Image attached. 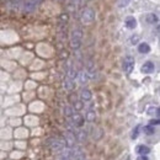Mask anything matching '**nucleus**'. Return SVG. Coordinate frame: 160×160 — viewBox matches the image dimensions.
Instances as JSON below:
<instances>
[{
	"mask_svg": "<svg viewBox=\"0 0 160 160\" xmlns=\"http://www.w3.org/2000/svg\"><path fill=\"white\" fill-rule=\"evenodd\" d=\"M96 19V12L94 9L91 7H85L81 14H80V21L84 23V25H90L95 21Z\"/></svg>",
	"mask_w": 160,
	"mask_h": 160,
	"instance_id": "f257e3e1",
	"label": "nucleus"
},
{
	"mask_svg": "<svg viewBox=\"0 0 160 160\" xmlns=\"http://www.w3.org/2000/svg\"><path fill=\"white\" fill-rule=\"evenodd\" d=\"M82 41V31L80 28H74L70 33V47L73 49H79Z\"/></svg>",
	"mask_w": 160,
	"mask_h": 160,
	"instance_id": "f03ea898",
	"label": "nucleus"
},
{
	"mask_svg": "<svg viewBox=\"0 0 160 160\" xmlns=\"http://www.w3.org/2000/svg\"><path fill=\"white\" fill-rule=\"evenodd\" d=\"M47 147L52 150V152H62L65 148L64 141L63 138H51L47 141Z\"/></svg>",
	"mask_w": 160,
	"mask_h": 160,
	"instance_id": "7ed1b4c3",
	"label": "nucleus"
},
{
	"mask_svg": "<svg viewBox=\"0 0 160 160\" xmlns=\"http://www.w3.org/2000/svg\"><path fill=\"white\" fill-rule=\"evenodd\" d=\"M63 141H64V144H65V148L68 149H73L74 147H77V139H75V133L74 132H69L67 131L63 136Z\"/></svg>",
	"mask_w": 160,
	"mask_h": 160,
	"instance_id": "20e7f679",
	"label": "nucleus"
},
{
	"mask_svg": "<svg viewBox=\"0 0 160 160\" xmlns=\"http://www.w3.org/2000/svg\"><path fill=\"white\" fill-rule=\"evenodd\" d=\"M84 123H85V120L80 113H74L70 118H68V124H72L74 128H81Z\"/></svg>",
	"mask_w": 160,
	"mask_h": 160,
	"instance_id": "39448f33",
	"label": "nucleus"
},
{
	"mask_svg": "<svg viewBox=\"0 0 160 160\" xmlns=\"http://www.w3.org/2000/svg\"><path fill=\"white\" fill-rule=\"evenodd\" d=\"M134 65H136L134 58L131 57V56H127V57L124 58V61H123L122 68H123V70H124L126 74H131V73L133 72V69H134Z\"/></svg>",
	"mask_w": 160,
	"mask_h": 160,
	"instance_id": "423d86ee",
	"label": "nucleus"
},
{
	"mask_svg": "<svg viewBox=\"0 0 160 160\" xmlns=\"http://www.w3.org/2000/svg\"><path fill=\"white\" fill-rule=\"evenodd\" d=\"M43 0H23L22 1V9L23 11L28 12V11H33L38 4H41Z\"/></svg>",
	"mask_w": 160,
	"mask_h": 160,
	"instance_id": "0eeeda50",
	"label": "nucleus"
},
{
	"mask_svg": "<svg viewBox=\"0 0 160 160\" xmlns=\"http://www.w3.org/2000/svg\"><path fill=\"white\" fill-rule=\"evenodd\" d=\"M85 72H86V74H87V77H89V80L95 79V78H96L97 72H96V67H95V64H94L92 62H89V63L86 64Z\"/></svg>",
	"mask_w": 160,
	"mask_h": 160,
	"instance_id": "6e6552de",
	"label": "nucleus"
},
{
	"mask_svg": "<svg viewBox=\"0 0 160 160\" xmlns=\"http://www.w3.org/2000/svg\"><path fill=\"white\" fill-rule=\"evenodd\" d=\"M155 70V64L153 62H145L142 65V73L144 74H152Z\"/></svg>",
	"mask_w": 160,
	"mask_h": 160,
	"instance_id": "1a4fd4ad",
	"label": "nucleus"
},
{
	"mask_svg": "<svg viewBox=\"0 0 160 160\" xmlns=\"http://www.w3.org/2000/svg\"><path fill=\"white\" fill-rule=\"evenodd\" d=\"M92 99V92L89 90V89H82L80 91V100L82 102H87Z\"/></svg>",
	"mask_w": 160,
	"mask_h": 160,
	"instance_id": "9d476101",
	"label": "nucleus"
},
{
	"mask_svg": "<svg viewBox=\"0 0 160 160\" xmlns=\"http://www.w3.org/2000/svg\"><path fill=\"white\" fill-rule=\"evenodd\" d=\"M124 25L129 30H134L137 27V20L133 17V16H127L126 20H124Z\"/></svg>",
	"mask_w": 160,
	"mask_h": 160,
	"instance_id": "9b49d317",
	"label": "nucleus"
},
{
	"mask_svg": "<svg viewBox=\"0 0 160 160\" xmlns=\"http://www.w3.org/2000/svg\"><path fill=\"white\" fill-rule=\"evenodd\" d=\"M136 152H137V154H138V155H148V154L150 153V148H149V147H147V145L141 144V145H137Z\"/></svg>",
	"mask_w": 160,
	"mask_h": 160,
	"instance_id": "f8f14e48",
	"label": "nucleus"
},
{
	"mask_svg": "<svg viewBox=\"0 0 160 160\" xmlns=\"http://www.w3.org/2000/svg\"><path fill=\"white\" fill-rule=\"evenodd\" d=\"M86 138H87V132H86V131L80 129L78 132H75V139H77V142L82 143V142L86 141Z\"/></svg>",
	"mask_w": 160,
	"mask_h": 160,
	"instance_id": "ddd939ff",
	"label": "nucleus"
},
{
	"mask_svg": "<svg viewBox=\"0 0 160 160\" xmlns=\"http://www.w3.org/2000/svg\"><path fill=\"white\" fill-rule=\"evenodd\" d=\"M67 78L72 80H75V78H78V70L75 69L74 65H69V68L67 70Z\"/></svg>",
	"mask_w": 160,
	"mask_h": 160,
	"instance_id": "4468645a",
	"label": "nucleus"
},
{
	"mask_svg": "<svg viewBox=\"0 0 160 160\" xmlns=\"http://www.w3.org/2000/svg\"><path fill=\"white\" fill-rule=\"evenodd\" d=\"M63 86H64V89H65V90L72 91V90L75 87V82H74V80L69 79V78H67V77H65V79L63 80Z\"/></svg>",
	"mask_w": 160,
	"mask_h": 160,
	"instance_id": "2eb2a0df",
	"label": "nucleus"
},
{
	"mask_svg": "<svg viewBox=\"0 0 160 160\" xmlns=\"http://www.w3.org/2000/svg\"><path fill=\"white\" fill-rule=\"evenodd\" d=\"M138 52L142 53V54H148V53L150 52V46H149L148 43H145V42L139 43V46H138Z\"/></svg>",
	"mask_w": 160,
	"mask_h": 160,
	"instance_id": "dca6fc26",
	"label": "nucleus"
},
{
	"mask_svg": "<svg viewBox=\"0 0 160 160\" xmlns=\"http://www.w3.org/2000/svg\"><path fill=\"white\" fill-rule=\"evenodd\" d=\"M84 120H86V121L90 122V123L95 122V120H96V112H95V110H89V111L86 112Z\"/></svg>",
	"mask_w": 160,
	"mask_h": 160,
	"instance_id": "f3484780",
	"label": "nucleus"
},
{
	"mask_svg": "<svg viewBox=\"0 0 160 160\" xmlns=\"http://www.w3.org/2000/svg\"><path fill=\"white\" fill-rule=\"evenodd\" d=\"M78 79H79L80 84H82V85L89 81V77H87V74H86L85 70H81L80 73H78Z\"/></svg>",
	"mask_w": 160,
	"mask_h": 160,
	"instance_id": "a211bd4d",
	"label": "nucleus"
},
{
	"mask_svg": "<svg viewBox=\"0 0 160 160\" xmlns=\"http://www.w3.org/2000/svg\"><path fill=\"white\" fill-rule=\"evenodd\" d=\"M63 113H64V116L67 117V120L68 118H70L75 112H74V108L72 107V106H64V108H63Z\"/></svg>",
	"mask_w": 160,
	"mask_h": 160,
	"instance_id": "6ab92c4d",
	"label": "nucleus"
},
{
	"mask_svg": "<svg viewBox=\"0 0 160 160\" xmlns=\"http://www.w3.org/2000/svg\"><path fill=\"white\" fill-rule=\"evenodd\" d=\"M145 20H147V22H148V23L154 25V23H157V22H158V16H157L155 14H148V15L145 16Z\"/></svg>",
	"mask_w": 160,
	"mask_h": 160,
	"instance_id": "aec40b11",
	"label": "nucleus"
},
{
	"mask_svg": "<svg viewBox=\"0 0 160 160\" xmlns=\"http://www.w3.org/2000/svg\"><path fill=\"white\" fill-rule=\"evenodd\" d=\"M148 115H150V116H159V107H154V106H152V107H149L148 108Z\"/></svg>",
	"mask_w": 160,
	"mask_h": 160,
	"instance_id": "412c9836",
	"label": "nucleus"
},
{
	"mask_svg": "<svg viewBox=\"0 0 160 160\" xmlns=\"http://www.w3.org/2000/svg\"><path fill=\"white\" fill-rule=\"evenodd\" d=\"M143 131H144V133L145 134H148V136H152V134H154V132H155V128L153 127V126H145L144 128H143Z\"/></svg>",
	"mask_w": 160,
	"mask_h": 160,
	"instance_id": "4be33fe9",
	"label": "nucleus"
},
{
	"mask_svg": "<svg viewBox=\"0 0 160 160\" xmlns=\"http://www.w3.org/2000/svg\"><path fill=\"white\" fill-rule=\"evenodd\" d=\"M139 129H141V126H136V128L132 131V139H137L138 138V134H139Z\"/></svg>",
	"mask_w": 160,
	"mask_h": 160,
	"instance_id": "5701e85b",
	"label": "nucleus"
},
{
	"mask_svg": "<svg viewBox=\"0 0 160 160\" xmlns=\"http://www.w3.org/2000/svg\"><path fill=\"white\" fill-rule=\"evenodd\" d=\"M73 108H75L77 111H80L84 108V105H82V101H75L73 103Z\"/></svg>",
	"mask_w": 160,
	"mask_h": 160,
	"instance_id": "b1692460",
	"label": "nucleus"
},
{
	"mask_svg": "<svg viewBox=\"0 0 160 160\" xmlns=\"http://www.w3.org/2000/svg\"><path fill=\"white\" fill-rule=\"evenodd\" d=\"M132 0H118V6L120 7H126Z\"/></svg>",
	"mask_w": 160,
	"mask_h": 160,
	"instance_id": "393cba45",
	"label": "nucleus"
},
{
	"mask_svg": "<svg viewBox=\"0 0 160 160\" xmlns=\"http://www.w3.org/2000/svg\"><path fill=\"white\" fill-rule=\"evenodd\" d=\"M159 123H160L159 118H155V120H152V121L149 122V126H153V127H154V126H158Z\"/></svg>",
	"mask_w": 160,
	"mask_h": 160,
	"instance_id": "a878e982",
	"label": "nucleus"
},
{
	"mask_svg": "<svg viewBox=\"0 0 160 160\" xmlns=\"http://www.w3.org/2000/svg\"><path fill=\"white\" fill-rule=\"evenodd\" d=\"M138 41H139V36H133V37L131 38V43H132V44H136Z\"/></svg>",
	"mask_w": 160,
	"mask_h": 160,
	"instance_id": "bb28decb",
	"label": "nucleus"
},
{
	"mask_svg": "<svg viewBox=\"0 0 160 160\" xmlns=\"http://www.w3.org/2000/svg\"><path fill=\"white\" fill-rule=\"evenodd\" d=\"M137 160H148V157L147 155H138Z\"/></svg>",
	"mask_w": 160,
	"mask_h": 160,
	"instance_id": "cd10ccee",
	"label": "nucleus"
},
{
	"mask_svg": "<svg viewBox=\"0 0 160 160\" xmlns=\"http://www.w3.org/2000/svg\"><path fill=\"white\" fill-rule=\"evenodd\" d=\"M84 160H87V159H84Z\"/></svg>",
	"mask_w": 160,
	"mask_h": 160,
	"instance_id": "c85d7f7f",
	"label": "nucleus"
}]
</instances>
